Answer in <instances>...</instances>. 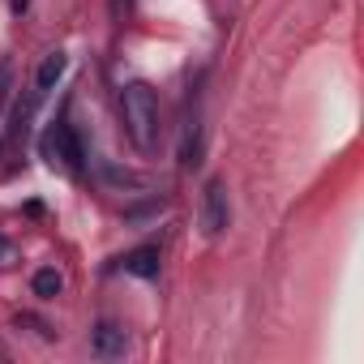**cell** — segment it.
<instances>
[{
	"mask_svg": "<svg viewBox=\"0 0 364 364\" xmlns=\"http://www.w3.org/2000/svg\"><path fill=\"white\" fill-rule=\"evenodd\" d=\"M120 116H124V133L133 137L137 150L159 146V95L146 82H133L120 90Z\"/></svg>",
	"mask_w": 364,
	"mask_h": 364,
	"instance_id": "obj_1",
	"label": "cell"
},
{
	"mask_svg": "<svg viewBox=\"0 0 364 364\" xmlns=\"http://www.w3.org/2000/svg\"><path fill=\"white\" fill-rule=\"evenodd\" d=\"M43 154L52 159V167H65L69 176H82V141L73 137V129L69 124H56V129H48V137H43Z\"/></svg>",
	"mask_w": 364,
	"mask_h": 364,
	"instance_id": "obj_2",
	"label": "cell"
},
{
	"mask_svg": "<svg viewBox=\"0 0 364 364\" xmlns=\"http://www.w3.org/2000/svg\"><path fill=\"white\" fill-rule=\"evenodd\" d=\"M228 219H232L228 189L219 185V180H210L206 193H202V228H206V236H219V232L228 228Z\"/></svg>",
	"mask_w": 364,
	"mask_h": 364,
	"instance_id": "obj_3",
	"label": "cell"
},
{
	"mask_svg": "<svg viewBox=\"0 0 364 364\" xmlns=\"http://www.w3.org/2000/svg\"><path fill=\"white\" fill-rule=\"evenodd\" d=\"M124 270L129 274H137V279H154L159 274V249H133L129 257H124Z\"/></svg>",
	"mask_w": 364,
	"mask_h": 364,
	"instance_id": "obj_4",
	"label": "cell"
},
{
	"mask_svg": "<svg viewBox=\"0 0 364 364\" xmlns=\"http://www.w3.org/2000/svg\"><path fill=\"white\" fill-rule=\"evenodd\" d=\"M95 351H99V355H120V351H124V330H116L112 321H103V326L95 330Z\"/></svg>",
	"mask_w": 364,
	"mask_h": 364,
	"instance_id": "obj_5",
	"label": "cell"
},
{
	"mask_svg": "<svg viewBox=\"0 0 364 364\" xmlns=\"http://www.w3.org/2000/svg\"><path fill=\"white\" fill-rule=\"evenodd\" d=\"M31 287H35V296H43V300H52V296H60V287H65V279H60V270H52V266H43V270H35V279H31Z\"/></svg>",
	"mask_w": 364,
	"mask_h": 364,
	"instance_id": "obj_6",
	"label": "cell"
},
{
	"mask_svg": "<svg viewBox=\"0 0 364 364\" xmlns=\"http://www.w3.org/2000/svg\"><path fill=\"white\" fill-rule=\"evenodd\" d=\"M60 73H65V56H60V52H52V56L39 65V77H35V86H39V90H52V86L60 82Z\"/></svg>",
	"mask_w": 364,
	"mask_h": 364,
	"instance_id": "obj_7",
	"label": "cell"
},
{
	"mask_svg": "<svg viewBox=\"0 0 364 364\" xmlns=\"http://www.w3.org/2000/svg\"><path fill=\"white\" fill-rule=\"evenodd\" d=\"M9 5H14V14H26V9H31V0H9Z\"/></svg>",
	"mask_w": 364,
	"mask_h": 364,
	"instance_id": "obj_8",
	"label": "cell"
}]
</instances>
